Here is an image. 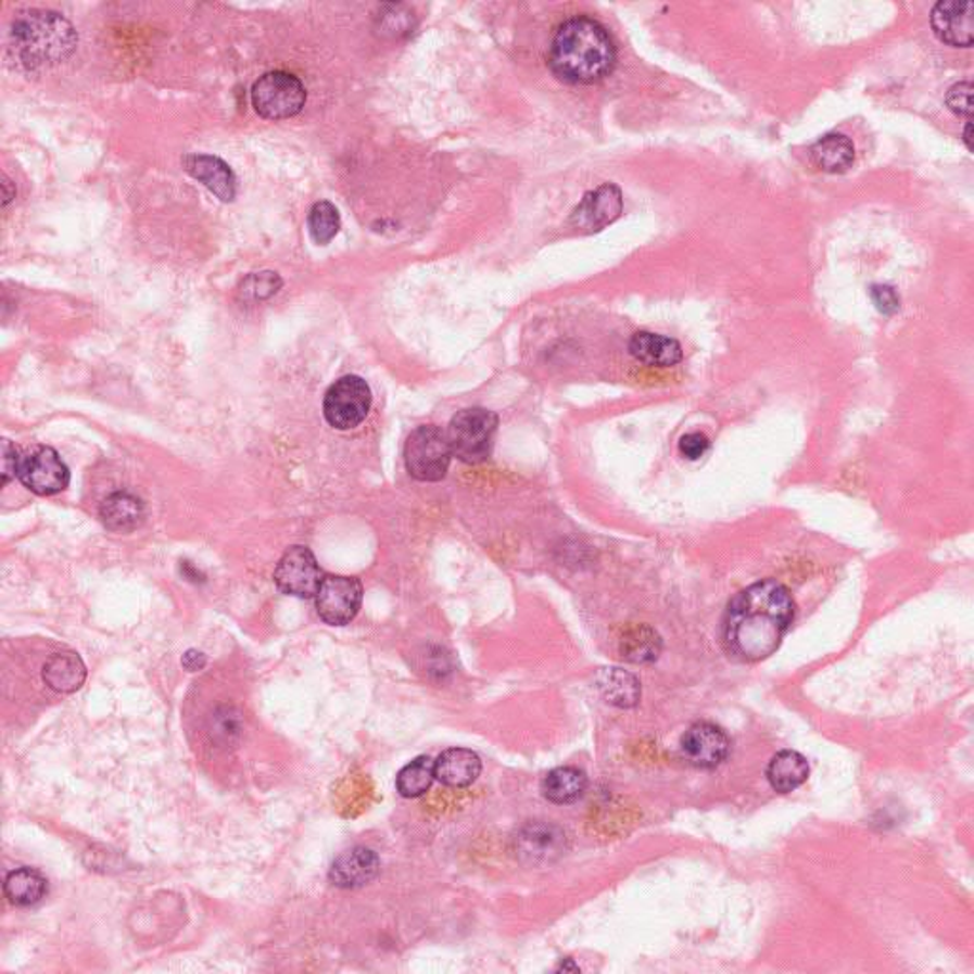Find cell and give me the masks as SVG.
Instances as JSON below:
<instances>
[{
    "label": "cell",
    "instance_id": "cell-1",
    "mask_svg": "<svg viewBox=\"0 0 974 974\" xmlns=\"http://www.w3.org/2000/svg\"><path fill=\"white\" fill-rule=\"evenodd\" d=\"M790 592L773 579L754 583L729 602L723 615V645L738 662H760L779 649L794 622Z\"/></svg>",
    "mask_w": 974,
    "mask_h": 974
},
{
    "label": "cell",
    "instance_id": "cell-2",
    "mask_svg": "<svg viewBox=\"0 0 974 974\" xmlns=\"http://www.w3.org/2000/svg\"><path fill=\"white\" fill-rule=\"evenodd\" d=\"M615 62L614 40L606 27L592 17H571L554 35L551 65L566 83H599L614 71Z\"/></svg>",
    "mask_w": 974,
    "mask_h": 974
},
{
    "label": "cell",
    "instance_id": "cell-3",
    "mask_svg": "<svg viewBox=\"0 0 974 974\" xmlns=\"http://www.w3.org/2000/svg\"><path fill=\"white\" fill-rule=\"evenodd\" d=\"M10 47L25 67H48L69 58L77 47V33L55 12L27 10L12 24Z\"/></svg>",
    "mask_w": 974,
    "mask_h": 974
},
{
    "label": "cell",
    "instance_id": "cell-4",
    "mask_svg": "<svg viewBox=\"0 0 974 974\" xmlns=\"http://www.w3.org/2000/svg\"><path fill=\"white\" fill-rule=\"evenodd\" d=\"M497 415L483 407H468L453 417L445 432L452 453L467 465H478L492 452L497 432Z\"/></svg>",
    "mask_w": 974,
    "mask_h": 974
},
{
    "label": "cell",
    "instance_id": "cell-5",
    "mask_svg": "<svg viewBox=\"0 0 974 974\" xmlns=\"http://www.w3.org/2000/svg\"><path fill=\"white\" fill-rule=\"evenodd\" d=\"M452 447L438 427H419L407 438L404 460L409 476L419 482L444 480L452 465Z\"/></svg>",
    "mask_w": 974,
    "mask_h": 974
},
{
    "label": "cell",
    "instance_id": "cell-6",
    "mask_svg": "<svg viewBox=\"0 0 974 974\" xmlns=\"http://www.w3.org/2000/svg\"><path fill=\"white\" fill-rule=\"evenodd\" d=\"M307 92L298 77L286 71H270L252 88V103L257 115L269 121H282L300 113L305 107Z\"/></svg>",
    "mask_w": 974,
    "mask_h": 974
},
{
    "label": "cell",
    "instance_id": "cell-7",
    "mask_svg": "<svg viewBox=\"0 0 974 974\" xmlns=\"http://www.w3.org/2000/svg\"><path fill=\"white\" fill-rule=\"evenodd\" d=\"M371 407V391L358 376L341 377L324 399V417L333 429L351 430L366 421Z\"/></svg>",
    "mask_w": 974,
    "mask_h": 974
},
{
    "label": "cell",
    "instance_id": "cell-8",
    "mask_svg": "<svg viewBox=\"0 0 974 974\" xmlns=\"http://www.w3.org/2000/svg\"><path fill=\"white\" fill-rule=\"evenodd\" d=\"M17 478L37 495H55L69 485V468L55 450L37 445L25 452L17 463Z\"/></svg>",
    "mask_w": 974,
    "mask_h": 974
},
{
    "label": "cell",
    "instance_id": "cell-9",
    "mask_svg": "<svg viewBox=\"0 0 974 974\" xmlns=\"http://www.w3.org/2000/svg\"><path fill=\"white\" fill-rule=\"evenodd\" d=\"M364 589L356 577L326 575L316 592V611L326 624L345 627L362 606Z\"/></svg>",
    "mask_w": 974,
    "mask_h": 974
},
{
    "label": "cell",
    "instance_id": "cell-10",
    "mask_svg": "<svg viewBox=\"0 0 974 974\" xmlns=\"http://www.w3.org/2000/svg\"><path fill=\"white\" fill-rule=\"evenodd\" d=\"M322 579V569L307 546L288 548L275 569L278 591L295 598H315Z\"/></svg>",
    "mask_w": 974,
    "mask_h": 974
},
{
    "label": "cell",
    "instance_id": "cell-11",
    "mask_svg": "<svg viewBox=\"0 0 974 974\" xmlns=\"http://www.w3.org/2000/svg\"><path fill=\"white\" fill-rule=\"evenodd\" d=\"M683 760L697 769L720 768L731 752V741L723 729L710 721L693 723L680 743Z\"/></svg>",
    "mask_w": 974,
    "mask_h": 974
},
{
    "label": "cell",
    "instance_id": "cell-12",
    "mask_svg": "<svg viewBox=\"0 0 974 974\" xmlns=\"http://www.w3.org/2000/svg\"><path fill=\"white\" fill-rule=\"evenodd\" d=\"M973 2H938L931 12V25L944 45L956 48L973 47Z\"/></svg>",
    "mask_w": 974,
    "mask_h": 974
},
{
    "label": "cell",
    "instance_id": "cell-13",
    "mask_svg": "<svg viewBox=\"0 0 974 974\" xmlns=\"http://www.w3.org/2000/svg\"><path fill=\"white\" fill-rule=\"evenodd\" d=\"M621 212V189L606 184L584 197L583 202L571 215V223L575 225L577 229L592 232V230L604 229L606 225L614 223Z\"/></svg>",
    "mask_w": 974,
    "mask_h": 974
},
{
    "label": "cell",
    "instance_id": "cell-14",
    "mask_svg": "<svg viewBox=\"0 0 974 974\" xmlns=\"http://www.w3.org/2000/svg\"><path fill=\"white\" fill-rule=\"evenodd\" d=\"M381 860L368 847H353L341 852L330 868V882L341 889H358L376 880Z\"/></svg>",
    "mask_w": 974,
    "mask_h": 974
},
{
    "label": "cell",
    "instance_id": "cell-15",
    "mask_svg": "<svg viewBox=\"0 0 974 974\" xmlns=\"http://www.w3.org/2000/svg\"><path fill=\"white\" fill-rule=\"evenodd\" d=\"M184 166L223 202H232L237 197V177L222 159L212 154H189L185 156Z\"/></svg>",
    "mask_w": 974,
    "mask_h": 974
},
{
    "label": "cell",
    "instance_id": "cell-16",
    "mask_svg": "<svg viewBox=\"0 0 974 974\" xmlns=\"http://www.w3.org/2000/svg\"><path fill=\"white\" fill-rule=\"evenodd\" d=\"M482 773V760L468 748H450L434 761L438 783L450 788H467Z\"/></svg>",
    "mask_w": 974,
    "mask_h": 974
},
{
    "label": "cell",
    "instance_id": "cell-17",
    "mask_svg": "<svg viewBox=\"0 0 974 974\" xmlns=\"http://www.w3.org/2000/svg\"><path fill=\"white\" fill-rule=\"evenodd\" d=\"M629 351L637 362L652 368H672L683 358L682 345L675 339L649 331H640L630 339Z\"/></svg>",
    "mask_w": 974,
    "mask_h": 974
},
{
    "label": "cell",
    "instance_id": "cell-18",
    "mask_svg": "<svg viewBox=\"0 0 974 974\" xmlns=\"http://www.w3.org/2000/svg\"><path fill=\"white\" fill-rule=\"evenodd\" d=\"M100 518L109 531L130 533V531L138 530L143 522L146 507L131 493L116 492L101 503Z\"/></svg>",
    "mask_w": 974,
    "mask_h": 974
},
{
    "label": "cell",
    "instance_id": "cell-19",
    "mask_svg": "<svg viewBox=\"0 0 974 974\" xmlns=\"http://www.w3.org/2000/svg\"><path fill=\"white\" fill-rule=\"evenodd\" d=\"M809 773L811 769L806 756L796 750H783L771 758L766 776L773 790L779 794H790L807 783Z\"/></svg>",
    "mask_w": 974,
    "mask_h": 974
},
{
    "label": "cell",
    "instance_id": "cell-20",
    "mask_svg": "<svg viewBox=\"0 0 974 974\" xmlns=\"http://www.w3.org/2000/svg\"><path fill=\"white\" fill-rule=\"evenodd\" d=\"M42 680L55 693H75L86 682V667L75 653H55L42 668Z\"/></svg>",
    "mask_w": 974,
    "mask_h": 974
},
{
    "label": "cell",
    "instance_id": "cell-21",
    "mask_svg": "<svg viewBox=\"0 0 974 974\" xmlns=\"http://www.w3.org/2000/svg\"><path fill=\"white\" fill-rule=\"evenodd\" d=\"M564 832L551 824H530L518 834V852L533 862L551 860L564 849Z\"/></svg>",
    "mask_w": 974,
    "mask_h": 974
},
{
    "label": "cell",
    "instance_id": "cell-22",
    "mask_svg": "<svg viewBox=\"0 0 974 974\" xmlns=\"http://www.w3.org/2000/svg\"><path fill=\"white\" fill-rule=\"evenodd\" d=\"M586 786H589V779L584 775V771L566 766V768H556L546 773L541 783V792L551 804L568 806V804L583 798Z\"/></svg>",
    "mask_w": 974,
    "mask_h": 974
},
{
    "label": "cell",
    "instance_id": "cell-23",
    "mask_svg": "<svg viewBox=\"0 0 974 974\" xmlns=\"http://www.w3.org/2000/svg\"><path fill=\"white\" fill-rule=\"evenodd\" d=\"M4 895L17 908L39 905L48 895L47 877L33 868H16L4 880Z\"/></svg>",
    "mask_w": 974,
    "mask_h": 974
},
{
    "label": "cell",
    "instance_id": "cell-24",
    "mask_svg": "<svg viewBox=\"0 0 974 974\" xmlns=\"http://www.w3.org/2000/svg\"><path fill=\"white\" fill-rule=\"evenodd\" d=\"M811 161L826 174H844L855 162V146L842 134H828L811 147Z\"/></svg>",
    "mask_w": 974,
    "mask_h": 974
},
{
    "label": "cell",
    "instance_id": "cell-25",
    "mask_svg": "<svg viewBox=\"0 0 974 974\" xmlns=\"http://www.w3.org/2000/svg\"><path fill=\"white\" fill-rule=\"evenodd\" d=\"M598 687L607 703L619 706V708L636 706L640 695H642V687L636 678L619 668L604 670L599 674Z\"/></svg>",
    "mask_w": 974,
    "mask_h": 974
},
{
    "label": "cell",
    "instance_id": "cell-26",
    "mask_svg": "<svg viewBox=\"0 0 974 974\" xmlns=\"http://www.w3.org/2000/svg\"><path fill=\"white\" fill-rule=\"evenodd\" d=\"M660 647H662V642H660L659 634L649 627L640 624V627H632L624 632L619 652H621L622 659L644 665V662H652L659 657Z\"/></svg>",
    "mask_w": 974,
    "mask_h": 974
},
{
    "label": "cell",
    "instance_id": "cell-27",
    "mask_svg": "<svg viewBox=\"0 0 974 974\" xmlns=\"http://www.w3.org/2000/svg\"><path fill=\"white\" fill-rule=\"evenodd\" d=\"M434 781H437L434 760L429 756H419L414 761H409L406 768L400 769L399 776H396V790L404 798H421L430 790Z\"/></svg>",
    "mask_w": 974,
    "mask_h": 974
},
{
    "label": "cell",
    "instance_id": "cell-28",
    "mask_svg": "<svg viewBox=\"0 0 974 974\" xmlns=\"http://www.w3.org/2000/svg\"><path fill=\"white\" fill-rule=\"evenodd\" d=\"M339 227H341V217H339L338 207L333 206L331 202L322 200L311 207L308 232L316 244H322V246L328 244L331 238L338 235Z\"/></svg>",
    "mask_w": 974,
    "mask_h": 974
},
{
    "label": "cell",
    "instance_id": "cell-29",
    "mask_svg": "<svg viewBox=\"0 0 974 974\" xmlns=\"http://www.w3.org/2000/svg\"><path fill=\"white\" fill-rule=\"evenodd\" d=\"M282 286V280L278 278L277 273H262V275H254V277L248 278L244 286H242V292L250 295L252 300H267L270 295H275L278 292V288Z\"/></svg>",
    "mask_w": 974,
    "mask_h": 974
},
{
    "label": "cell",
    "instance_id": "cell-30",
    "mask_svg": "<svg viewBox=\"0 0 974 974\" xmlns=\"http://www.w3.org/2000/svg\"><path fill=\"white\" fill-rule=\"evenodd\" d=\"M240 733V718L232 708H222L214 713L212 737L222 743H230Z\"/></svg>",
    "mask_w": 974,
    "mask_h": 974
},
{
    "label": "cell",
    "instance_id": "cell-31",
    "mask_svg": "<svg viewBox=\"0 0 974 974\" xmlns=\"http://www.w3.org/2000/svg\"><path fill=\"white\" fill-rule=\"evenodd\" d=\"M971 100H973V85L969 80L951 86L950 92L946 96V103H948L951 113H956L958 116H966V118L973 113V101Z\"/></svg>",
    "mask_w": 974,
    "mask_h": 974
},
{
    "label": "cell",
    "instance_id": "cell-32",
    "mask_svg": "<svg viewBox=\"0 0 974 974\" xmlns=\"http://www.w3.org/2000/svg\"><path fill=\"white\" fill-rule=\"evenodd\" d=\"M870 298L882 315L890 316L900 311V298L890 286H874L870 290Z\"/></svg>",
    "mask_w": 974,
    "mask_h": 974
},
{
    "label": "cell",
    "instance_id": "cell-33",
    "mask_svg": "<svg viewBox=\"0 0 974 974\" xmlns=\"http://www.w3.org/2000/svg\"><path fill=\"white\" fill-rule=\"evenodd\" d=\"M710 450V440L700 434V432H690L680 440V452L683 457L690 460H697L705 457V453Z\"/></svg>",
    "mask_w": 974,
    "mask_h": 974
},
{
    "label": "cell",
    "instance_id": "cell-34",
    "mask_svg": "<svg viewBox=\"0 0 974 974\" xmlns=\"http://www.w3.org/2000/svg\"><path fill=\"white\" fill-rule=\"evenodd\" d=\"M17 463H20V453L16 445L10 440H4L2 444V485H9L17 476Z\"/></svg>",
    "mask_w": 974,
    "mask_h": 974
},
{
    "label": "cell",
    "instance_id": "cell-35",
    "mask_svg": "<svg viewBox=\"0 0 974 974\" xmlns=\"http://www.w3.org/2000/svg\"><path fill=\"white\" fill-rule=\"evenodd\" d=\"M206 655L197 652V649H189V652L185 653L184 660H181V665H184V668H187L189 672H199V670L206 667Z\"/></svg>",
    "mask_w": 974,
    "mask_h": 974
},
{
    "label": "cell",
    "instance_id": "cell-36",
    "mask_svg": "<svg viewBox=\"0 0 974 974\" xmlns=\"http://www.w3.org/2000/svg\"><path fill=\"white\" fill-rule=\"evenodd\" d=\"M963 141H965L966 149L971 151L973 146H971V123H966L965 134H963Z\"/></svg>",
    "mask_w": 974,
    "mask_h": 974
}]
</instances>
